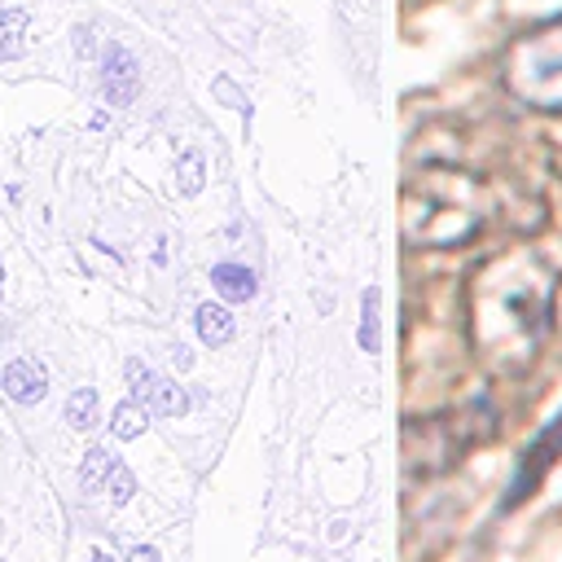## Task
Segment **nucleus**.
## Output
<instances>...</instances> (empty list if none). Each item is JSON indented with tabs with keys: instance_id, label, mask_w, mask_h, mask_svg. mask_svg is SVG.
Masks as SVG:
<instances>
[{
	"instance_id": "obj_8",
	"label": "nucleus",
	"mask_w": 562,
	"mask_h": 562,
	"mask_svg": "<svg viewBox=\"0 0 562 562\" xmlns=\"http://www.w3.org/2000/svg\"><path fill=\"white\" fill-rule=\"evenodd\" d=\"M110 470H114V457L97 443V448H88L83 452V465H79V483L88 487V492H101L105 487V479H110Z\"/></svg>"
},
{
	"instance_id": "obj_1",
	"label": "nucleus",
	"mask_w": 562,
	"mask_h": 562,
	"mask_svg": "<svg viewBox=\"0 0 562 562\" xmlns=\"http://www.w3.org/2000/svg\"><path fill=\"white\" fill-rule=\"evenodd\" d=\"M553 294L558 272L536 246H505L470 272V342L492 373H527L553 325Z\"/></svg>"
},
{
	"instance_id": "obj_5",
	"label": "nucleus",
	"mask_w": 562,
	"mask_h": 562,
	"mask_svg": "<svg viewBox=\"0 0 562 562\" xmlns=\"http://www.w3.org/2000/svg\"><path fill=\"white\" fill-rule=\"evenodd\" d=\"M4 391H9V400H18V404L44 400V391H48L44 364H35V360H13V364L4 369Z\"/></svg>"
},
{
	"instance_id": "obj_10",
	"label": "nucleus",
	"mask_w": 562,
	"mask_h": 562,
	"mask_svg": "<svg viewBox=\"0 0 562 562\" xmlns=\"http://www.w3.org/2000/svg\"><path fill=\"white\" fill-rule=\"evenodd\" d=\"M66 422H70L75 430L97 426V391H92V386H79V391L66 400Z\"/></svg>"
},
{
	"instance_id": "obj_15",
	"label": "nucleus",
	"mask_w": 562,
	"mask_h": 562,
	"mask_svg": "<svg viewBox=\"0 0 562 562\" xmlns=\"http://www.w3.org/2000/svg\"><path fill=\"white\" fill-rule=\"evenodd\" d=\"M127 562H158V549H154V544H136V549L127 553Z\"/></svg>"
},
{
	"instance_id": "obj_2",
	"label": "nucleus",
	"mask_w": 562,
	"mask_h": 562,
	"mask_svg": "<svg viewBox=\"0 0 562 562\" xmlns=\"http://www.w3.org/2000/svg\"><path fill=\"white\" fill-rule=\"evenodd\" d=\"M496 220V193L461 167H422L404 180L400 233L422 250H457Z\"/></svg>"
},
{
	"instance_id": "obj_13",
	"label": "nucleus",
	"mask_w": 562,
	"mask_h": 562,
	"mask_svg": "<svg viewBox=\"0 0 562 562\" xmlns=\"http://www.w3.org/2000/svg\"><path fill=\"white\" fill-rule=\"evenodd\" d=\"M364 351H378V294L364 299V329H360Z\"/></svg>"
},
{
	"instance_id": "obj_11",
	"label": "nucleus",
	"mask_w": 562,
	"mask_h": 562,
	"mask_svg": "<svg viewBox=\"0 0 562 562\" xmlns=\"http://www.w3.org/2000/svg\"><path fill=\"white\" fill-rule=\"evenodd\" d=\"M215 285H220L228 299H250V294H255V277H250L246 268H233V263L215 268Z\"/></svg>"
},
{
	"instance_id": "obj_6",
	"label": "nucleus",
	"mask_w": 562,
	"mask_h": 562,
	"mask_svg": "<svg viewBox=\"0 0 562 562\" xmlns=\"http://www.w3.org/2000/svg\"><path fill=\"white\" fill-rule=\"evenodd\" d=\"M145 400H149L154 413H162V417H184V413H189V395H184V386H176L171 378H154V386H149Z\"/></svg>"
},
{
	"instance_id": "obj_14",
	"label": "nucleus",
	"mask_w": 562,
	"mask_h": 562,
	"mask_svg": "<svg viewBox=\"0 0 562 562\" xmlns=\"http://www.w3.org/2000/svg\"><path fill=\"white\" fill-rule=\"evenodd\" d=\"M127 382H132V395H136V400H145V395H149V386H154V373H149L140 360H127Z\"/></svg>"
},
{
	"instance_id": "obj_4",
	"label": "nucleus",
	"mask_w": 562,
	"mask_h": 562,
	"mask_svg": "<svg viewBox=\"0 0 562 562\" xmlns=\"http://www.w3.org/2000/svg\"><path fill=\"white\" fill-rule=\"evenodd\" d=\"M562 457V413L536 435V443L531 448H522V461H518V474H514V483H509V496H505V509L509 505H518V501H527L536 487H540V479L549 474V465Z\"/></svg>"
},
{
	"instance_id": "obj_7",
	"label": "nucleus",
	"mask_w": 562,
	"mask_h": 562,
	"mask_svg": "<svg viewBox=\"0 0 562 562\" xmlns=\"http://www.w3.org/2000/svg\"><path fill=\"white\" fill-rule=\"evenodd\" d=\"M145 426H149V408H145V400H123V404H114V413H110V430H114L119 439H136Z\"/></svg>"
},
{
	"instance_id": "obj_9",
	"label": "nucleus",
	"mask_w": 562,
	"mask_h": 562,
	"mask_svg": "<svg viewBox=\"0 0 562 562\" xmlns=\"http://www.w3.org/2000/svg\"><path fill=\"white\" fill-rule=\"evenodd\" d=\"M198 334H202V342H211V347H220V342H228L233 338V316L224 312V307H202L198 312Z\"/></svg>"
},
{
	"instance_id": "obj_16",
	"label": "nucleus",
	"mask_w": 562,
	"mask_h": 562,
	"mask_svg": "<svg viewBox=\"0 0 562 562\" xmlns=\"http://www.w3.org/2000/svg\"><path fill=\"white\" fill-rule=\"evenodd\" d=\"M92 562H114V558H110L105 549H92Z\"/></svg>"
},
{
	"instance_id": "obj_12",
	"label": "nucleus",
	"mask_w": 562,
	"mask_h": 562,
	"mask_svg": "<svg viewBox=\"0 0 562 562\" xmlns=\"http://www.w3.org/2000/svg\"><path fill=\"white\" fill-rule=\"evenodd\" d=\"M105 492H110V501H114V505H127V501H132V492H136L132 470L114 461V470H110V479H105Z\"/></svg>"
},
{
	"instance_id": "obj_3",
	"label": "nucleus",
	"mask_w": 562,
	"mask_h": 562,
	"mask_svg": "<svg viewBox=\"0 0 562 562\" xmlns=\"http://www.w3.org/2000/svg\"><path fill=\"white\" fill-rule=\"evenodd\" d=\"M505 92L540 114H562V13L518 31L501 53Z\"/></svg>"
}]
</instances>
